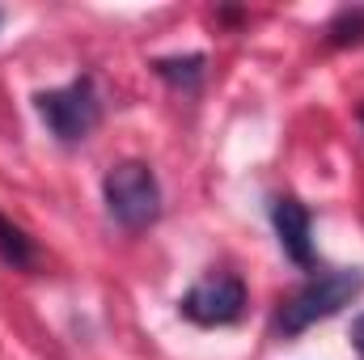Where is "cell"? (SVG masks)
Instances as JSON below:
<instances>
[{"label": "cell", "mask_w": 364, "mask_h": 360, "mask_svg": "<svg viewBox=\"0 0 364 360\" xmlns=\"http://www.w3.org/2000/svg\"><path fill=\"white\" fill-rule=\"evenodd\" d=\"M360 123H364V106H360Z\"/></svg>", "instance_id": "30bf717a"}, {"label": "cell", "mask_w": 364, "mask_h": 360, "mask_svg": "<svg viewBox=\"0 0 364 360\" xmlns=\"http://www.w3.org/2000/svg\"><path fill=\"white\" fill-rule=\"evenodd\" d=\"M364 292V271L356 268H331V271H318L309 275L275 314V335L292 339L301 331H309L314 322L322 318H335L343 305H352L356 297Z\"/></svg>", "instance_id": "6da1fadb"}, {"label": "cell", "mask_w": 364, "mask_h": 360, "mask_svg": "<svg viewBox=\"0 0 364 360\" xmlns=\"http://www.w3.org/2000/svg\"><path fill=\"white\" fill-rule=\"evenodd\" d=\"M352 344H356V352H360V360H364V314L352 322Z\"/></svg>", "instance_id": "9c48e42d"}, {"label": "cell", "mask_w": 364, "mask_h": 360, "mask_svg": "<svg viewBox=\"0 0 364 360\" xmlns=\"http://www.w3.org/2000/svg\"><path fill=\"white\" fill-rule=\"evenodd\" d=\"M0 21H4V9H0Z\"/></svg>", "instance_id": "8fae6325"}, {"label": "cell", "mask_w": 364, "mask_h": 360, "mask_svg": "<svg viewBox=\"0 0 364 360\" xmlns=\"http://www.w3.org/2000/svg\"><path fill=\"white\" fill-rule=\"evenodd\" d=\"M0 263H9L13 271H30L38 263L34 242L26 238V229H17L4 212H0Z\"/></svg>", "instance_id": "52a82bcc"}, {"label": "cell", "mask_w": 364, "mask_h": 360, "mask_svg": "<svg viewBox=\"0 0 364 360\" xmlns=\"http://www.w3.org/2000/svg\"><path fill=\"white\" fill-rule=\"evenodd\" d=\"M47 132L60 140V144H81L93 127L102 123V97H97V85L93 77H77L60 90H43L34 97Z\"/></svg>", "instance_id": "3957f363"}, {"label": "cell", "mask_w": 364, "mask_h": 360, "mask_svg": "<svg viewBox=\"0 0 364 360\" xmlns=\"http://www.w3.org/2000/svg\"><path fill=\"white\" fill-rule=\"evenodd\" d=\"M102 199L114 225L140 233L161 216V182L144 162H119L102 179Z\"/></svg>", "instance_id": "7a4b0ae2"}, {"label": "cell", "mask_w": 364, "mask_h": 360, "mask_svg": "<svg viewBox=\"0 0 364 360\" xmlns=\"http://www.w3.org/2000/svg\"><path fill=\"white\" fill-rule=\"evenodd\" d=\"M178 314L195 327H233L246 314V284L229 271H212L182 292Z\"/></svg>", "instance_id": "277c9868"}, {"label": "cell", "mask_w": 364, "mask_h": 360, "mask_svg": "<svg viewBox=\"0 0 364 360\" xmlns=\"http://www.w3.org/2000/svg\"><path fill=\"white\" fill-rule=\"evenodd\" d=\"M326 43L331 47H360L364 43V4L339 9L326 26Z\"/></svg>", "instance_id": "ba28073f"}, {"label": "cell", "mask_w": 364, "mask_h": 360, "mask_svg": "<svg viewBox=\"0 0 364 360\" xmlns=\"http://www.w3.org/2000/svg\"><path fill=\"white\" fill-rule=\"evenodd\" d=\"M272 225H275V238H279V250L296 268H314V216H309V208L301 199H292V195H275Z\"/></svg>", "instance_id": "5b68a950"}, {"label": "cell", "mask_w": 364, "mask_h": 360, "mask_svg": "<svg viewBox=\"0 0 364 360\" xmlns=\"http://www.w3.org/2000/svg\"><path fill=\"white\" fill-rule=\"evenodd\" d=\"M153 68H157L161 81H170L182 93H195L203 85V77H208V60L203 55H170V60H157Z\"/></svg>", "instance_id": "8992f818"}]
</instances>
